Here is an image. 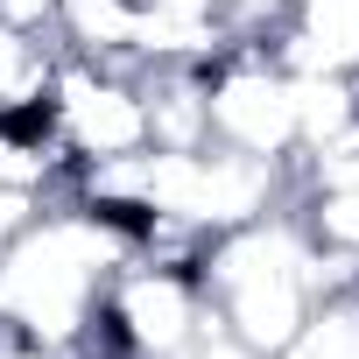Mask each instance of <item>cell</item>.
<instances>
[{"mask_svg": "<svg viewBox=\"0 0 359 359\" xmlns=\"http://www.w3.org/2000/svg\"><path fill=\"white\" fill-rule=\"evenodd\" d=\"M289 212H296L303 240L324 261L359 268V184H296L289 191Z\"/></svg>", "mask_w": 359, "mask_h": 359, "instance_id": "obj_9", "label": "cell"}, {"mask_svg": "<svg viewBox=\"0 0 359 359\" xmlns=\"http://www.w3.org/2000/svg\"><path fill=\"white\" fill-rule=\"evenodd\" d=\"M50 43L78 64L141 71V0H50Z\"/></svg>", "mask_w": 359, "mask_h": 359, "instance_id": "obj_7", "label": "cell"}, {"mask_svg": "<svg viewBox=\"0 0 359 359\" xmlns=\"http://www.w3.org/2000/svg\"><path fill=\"white\" fill-rule=\"evenodd\" d=\"M254 43H268L289 78H359V0H289Z\"/></svg>", "mask_w": 359, "mask_h": 359, "instance_id": "obj_6", "label": "cell"}, {"mask_svg": "<svg viewBox=\"0 0 359 359\" xmlns=\"http://www.w3.org/2000/svg\"><path fill=\"white\" fill-rule=\"evenodd\" d=\"M43 205H50V198H29V191H0V247H8V240H15V233H22L36 212H43Z\"/></svg>", "mask_w": 359, "mask_h": 359, "instance_id": "obj_11", "label": "cell"}, {"mask_svg": "<svg viewBox=\"0 0 359 359\" xmlns=\"http://www.w3.org/2000/svg\"><path fill=\"white\" fill-rule=\"evenodd\" d=\"M71 148L57 141L50 113L29 106V113H0V191H29V198H64L71 184Z\"/></svg>", "mask_w": 359, "mask_h": 359, "instance_id": "obj_8", "label": "cell"}, {"mask_svg": "<svg viewBox=\"0 0 359 359\" xmlns=\"http://www.w3.org/2000/svg\"><path fill=\"white\" fill-rule=\"evenodd\" d=\"M43 113L57 127V141L71 148V162H113V155H141L148 141V92L141 71H106V64H78L57 57Z\"/></svg>", "mask_w": 359, "mask_h": 359, "instance_id": "obj_5", "label": "cell"}, {"mask_svg": "<svg viewBox=\"0 0 359 359\" xmlns=\"http://www.w3.org/2000/svg\"><path fill=\"white\" fill-rule=\"evenodd\" d=\"M205 289L198 268H176V261H148L134 254L106 296H99V331L78 359H184L198 324H205Z\"/></svg>", "mask_w": 359, "mask_h": 359, "instance_id": "obj_3", "label": "cell"}, {"mask_svg": "<svg viewBox=\"0 0 359 359\" xmlns=\"http://www.w3.org/2000/svg\"><path fill=\"white\" fill-rule=\"evenodd\" d=\"M205 134L261 162H296V78L268 57V43L240 36L226 57L205 64Z\"/></svg>", "mask_w": 359, "mask_h": 359, "instance_id": "obj_4", "label": "cell"}, {"mask_svg": "<svg viewBox=\"0 0 359 359\" xmlns=\"http://www.w3.org/2000/svg\"><path fill=\"white\" fill-rule=\"evenodd\" d=\"M0 359H57V352H43L36 338H22V331H8V324H0Z\"/></svg>", "mask_w": 359, "mask_h": 359, "instance_id": "obj_12", "label": "cell"}, {"mask_svg": "<svg viewBox=\"0 0 359 359\" xmlns=\"http://www.w3.org/2000/svg\"><path fill=\"white\" fill-rule=\"evenodd\" d=\"M275 359H359V289H331Z\"/></svg>", "mask_w": 359, "mask_h": 359, "instance_id": "obj_10", "label": "cell"}, {"mask_svg": "<svg viewBox=\"0 0 359 359\" xmlns=\"http://www.w3.org/2000/svg\"><path fill=\"white\" fill-rule=\"evenodd\" d=\"M134 233L78 198H50L0 247V324L36 338L57 359H78L99 331L106 282L134 261Z\"/></svg>", "mask_w": 359, "mask_h": 359, "instance_id": "obj_1", "label": "cell"}, {"mask_svg": "<svg viewBox=\"0 0 359 359\" xmlns=\"http://www.w3.org/2000/svg\"><path fill=\"white\" fill-rule=\"evenodd\" d=\"M198 289H205V303L219 310V324H226L247 352L275 359L331 289H359V268L324 261V254L303 240L296 212L282 205V212H268V219H254V226H233V233L205 240V254H198Z\"/></svg>", "mask_w": 359, "mask_h": 359, "instance_id": "obj_2", "label": "cell"}]
</instances>
